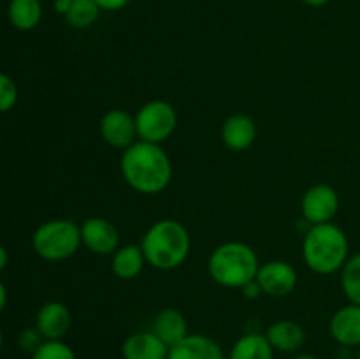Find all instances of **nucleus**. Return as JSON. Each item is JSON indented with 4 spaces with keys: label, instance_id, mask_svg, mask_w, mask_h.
<instances>
[{
    "label": "nucleus",
    "instance_id": "1",
    "mask_svg": "<svg viewBox=\"0 0 360 359\" xmlns=\"http://www.w3.org/2000/svg\"><path fill=\"white\" fill-rule=\"evenodd\" d=\"M120 171L132 190L144 196H157L171 183L172 162L162 144L137 139L123 150Z\"/></svg>",
    "mask_w": 360,
    "mask_h": 359
},
{
    "label": "nucleus",
    "instance_id": "2",
    "mask_svg": "<svg viewBox=\"0 0 360 359\" xmlns=\"http://www.w3.org/2000/svg\"><path fill=\"white\" fill-rule=\"evenodd\" d=\"M146 263L155 270L172 271L178 270L188 259L192 248L190 232L181 222L174 218H162L148 227L141 239Z\"/></svg>",
    "mask_w": 360,
    "mask_h": 359
},
{
    "label": "nucleus",
    "instance_id": "3",
    "mask_svg": "<svg viewBox=\"0 0 360 359\" xmlns=\"http://www.w3.org/2000/svg\"><path fill=\"white\" fill-rule=\"evenodd\" d=\"M350 259V241L334 222L309 225L302 238V260L316 275H334Z\"/></svg>",
    "mask_w": 360,
    "mask_h": 359
},
{
    "label": "nucleus",
    "instance_id": "4",
    "mask_svg": "<svg viewBox=\"0 0 360 359\" xmlns=\"http://www.w3.org/2000/svg\"><path fill=\"white\" fill-rule=\"evenodd\" d=\"M260 260L255 250L243 241H225L211 252L207 273L225 289H243L255 280Z\"/></svg>",
    "mask_w": 360,
    "mask_h": 359
},
{
    "label": "nucleus",
    "instance_id": "5",
    "mask_svg": "<svg viewBox=\"0 0 360 359\" xmlns=\"http://www.w3.org/2000/svg\"><path fill=\"white\" fill-rule=\"evenodd\" d=\"M32 246L41 259L49 263L70 259L83 246L81 225L69 218H53L35 229Z\"/></svg>",
    "mask_w": 360,
    "mask_h": 359
},
{
    "label": "nucleus",
    "instance_id": "6",
    "mask_svg": "<svg viewBox=\"0 0 360 359\" xmlns=\"http://www.w3.org/2000/svg\"><path fill=\"white\" fill-rule=\"evenodd\" d=\"M134 118H136L137 137L146 143H165L178 127V113L174 106L162 99H155L141 106Z\"/></svg>",
    "mask_w": 360,
    "mask_h": 359
},
{
    "label": "nucleus",
    "instance_id": "7",
    "mask_svg": "<svg viewBox=\"0 0 360 359\" xmlns=\"http://www.w3.org/2000/svg\"><path fill=\"white\" fill-rule=\"evenodd\" d=\"M340 211V194L327 183L309 187L301 199L302 220L309 225L333 222Z\"/></svg>",
    "mask_w": 360,
    "mask_h": 359
},
{
    "label": "nucleus",
    "instance_id": "8",
    "mask_svg": "<svg viewBox=\"0 0 360 359\" xmlns=\"http://www.w3.org/2000/svg\"><path fill=\"white\" fill-rule=\"evenodd\" d=\"M297 270L290 263L281 259L260 264L257 273V282L262 287V292L271 298H285L292 294L297 287Z\"/></svg>",
    "mask_w": 360,
    "mask_h": 359
},
{
    "label": "nucleus",
    "instance_id": "9",
    "mask_svg": "<svg viewBox=\"0 0 360 359\" xmlns=\"http://www.w3.org/2000/svg\"><path fill=\"white\" fill-rule=\"evenodd\" d=\"M81 225V241L95 256H112L120 248V232L111 220L90 217Z\"/></svg>",
    "mask_w": 360,
    "mask_h": 359
},
{
    "label": "nucleus",
    "instance_id": "10",
    "mask_svg": "<svg viewBox=\"0 0 360 359\" xmlns=\"http://www.w3.org/2000/svg\"><path fill=\"white\" fill-rule=\"evenodd\" d=\"M98 130H101V137L104 139V143L112 148H118V150H127L139 139L136 118L130 113L118 108L104 113L101 123H98Z\"/></svg>",
    "mask_w": 360,
    "mask_h": 359
},
{
    "label": "nucleus",
    "instance_id": "11",
    "mask_svg": "<svg viewBox=\"0 0 360 359\" xmlns=\"http://www.w3.org/2000/svg\"><path fill=\"white\" fill-rule=\"evenodd\" d=\"M72 326V313L62 301H48L35 315V327L44 340H63Z\"/></svg>",
    "mask_w": 360,
    "mask_h": 359
},
{
    "label": "nucleus",
    "instance_id": "12",
    "mask_svg": "<svg viewBox=\"0 0 360 359\" xmlns=\"http://www.w3.org/2000/svg\"><path fill=\"white\" fill-rule=\"evenodd\" d=\"M329 333L333 340L343 348L360 347V306L347 303L338 308L329 320Z\"/></svg>",
    "mask_w": 360,
    "mask_h": 359
},
{
    "label": "nucleus",
    "instance_id": "13",
    "mask_svg": "<svg viewBox=\"0 0 360 359\" xmlns=\"http://www.w3.org/2000/svg\"><path fill=\"white\" fill-rule=\"evenodd\" d=\"M167 359H227L214 338L202 333H190L169 348Z\"/></svg>",
    "mask_w": 360,
    "mask_h": 359
},
{
    "label": "nucleus",
    "instance_id": "14",
    "mask_svg": "<svg viewBox=\"0 0 360 359\" xmlns=\"http://www.w3.org/2000/svg\"><path fill=\"white\" fill-rule=\"evenodd\" d=\"M264 334L274 352H281V354H297L306 344L304 327L290 319L274 320Z\"/></svg>",
    "mask_w": 360,
    "mask_h": 359
},
{
    "label": "nucleus",
    "instance_id": "15",
    "mask_svg": "<svg viewBox=\"0 0 360 359\" xmlns=\"http://www.w3.org/2000/svg\"><path fill=\"white\" fill-rule=\"evenodd\" d=\"M257 125L252 116L245 113L231 115L221 127V141L232 151H245L255 143Z\"/></svg>",
    "mask_w": 360,
    "mask_h": 359
},
{
    "label": "nucleus",
    "instance_id": "16",
    "mask_svg": "<svg viewBox=\"0 0 360 359\" xmlns=\"http://www.w3.org/2000/svg\"><path fill=\"white\" fill-rule=\"evenodd\" d=\"M169 347L153 331H136L122 345L123 359H167Z\"/></svg>",
    "mask_w": 360,
    "mask_h": 359
},
{
    "label": "nucleus",
    "instance_id": "17",
    "mask_svg": "<svg viewBox=\"0 0 360 359\" xmlns=\"http://www.w3.org/2000/svg\"><path fill=\"white\" fill-rule=\"evenodd\" d=\"M151 331L167 345L169 348L172 345L179 344L185 336H188V322L186 317L179 312L178 308H164L155 315Z\"/></svg>",
    "mask_w": 360,
    "mask_h": 359
},
{
    "label": "nucleus",
    "instance_id": "18",
    "mask_svg": "<svg viewBox=\"0 0 360 359\" xmlns=\"http://www.w3.org/2000/svg\"><path fill=\"white\" fill-rule=\"evenodd\" d=\"M146 257H144L141 245H122L111 256V270L120 280H134L143 273L146 266Z\"/></svg>",
    "mask_w": 360,
    "mask_h": 359
},
{
    "label": "nucleus",
    "instance_id": "19",
    "mask_svg": "<svg viewBox=\"0 0 360 359\" xmlns=\"http://www.w3.org/2000/svg\"><path fill=\"white\" fill-rule=\"evenodd\" d=\"M227 359H274V348L266 334L248 331L232 344Z\"/></svg>",
    "mask_w": 360,
    "mask_h": 359
},
{
    "label": "nucleus",
    "instance_id": "20",
    "mask_svg": "<svg viewBox=\"0 0 360 359\" xmlns=\"http://www.w3.org/2000/svg\"><path fill=\"white\" fill-rule=\"evenodd\" d=\"M7 16H9L11 25L18 30H34L42 20L41 0H9Z\"/></svg>",
    "mask_w": 360,
    "mask_h": 359
},
{
    "label": "nucleus",
    "instance_id": "21",
    "mask_svg": "<svg viewBox=\"0 0 360 359\" xmlns=\"http://www.w3.org/2000/svg\"><path fill=\"white\" fill-rule=\"evenodd\" d=\"M101 7L94 0H72L69 13L65 14V21L72 28L84 30L90 28L101 16Z\"/></svg>",
    "mask_w": 360,
    "mask_h": 359
},
{
    "label": "nucleus",
    "instance_id": "22",
    "mask_svg": "<svg viewBox=\"0 0 360 359\" xmlns=\"http://www.w3.org/2000/svg\"><path fill=\"white\" fill-rule=\"evenodd\" d=\"M341 273V289L348 303L360 306V252L350 256Z\"/></svg>",
    "mask_w": 360,
    "mask_h": 359
},
{
    "label": "nucleus",
    "instance_id": "23",
    "mask_svg": "<svg viewBox=\"0 0 360 359\" xmlns=\"http://www.w3.org/2000/svg\"><path fill=\"white\" fill-rule=\"evenodd\" d=\"M32 359H77L76 352L63 340H46L37 351L32 354Z\"/></svg>",
    "mask_w": 360,
    "mask_h": 359
},
{
    "label": "nucleus",
    "instance_id": "24",
    "mask_svg": "<svg viewBox=\"0 0 360 359\" xmlns=\"http://www.w3.org/2000/svg\"><path fill=\"white\" fill-rule=\"evenodd\" d=\"M20 90L18 84L6 73H0V113H7L18 104Z\"/></svg>",
    "mask_w": 360,
    "mask_h": 359
},
{
    "label": "nucleus",
    "instance_id": "25",
    "mask_svg": "<svg viewBox=\"0 0 360 359\" xmlns=\"http://www.w3.org/2000/svg\"><path fill=\"white\" fill-rule=\"evenodd\" d=\"M44 341L46 340L42 338V334L39 333V329L35 326L25 327L20 333V336H18V345H20V348H23L25 352H30V354H34Z\"/></svg>",
    "mask_w": 360,
    "mask_h": 359
},
{
    "label": "nucleus",
    "instance_id": "26",
    "mask_svg": "<svg viewBox=\"0 0 360 359\" xmlns=\"http://www.w3.org/2000/svg\"><path fill=\"white\" fill-rule=\"evenodd\" d=\"M101 11H105V13H116V11H122L129 6L132 0H94Z\"/></svg>",
    "mask_w": 360,
    "mask_h": 359
},
{
    "label": "nucleus",
    "instance_id": "27",
    "mask_svg": "<svg viewBox=\"0 0 360 359\" xmlns=\"http://www.w3.org/2000/svg\"><path fill=\"white\" fill-rule=\"evenodd\" d=\"M241 291H243V294H245L246 299H257V298H260V296L264 294L262 287H260V284L257 282V278H255V280L250 282V284H246L245 287L241 289Z\"/></svg>",
    "mask_w": 360,
    "mask_h": 359
},
{
    "label": "nucleus",
    "instance_id": "28",
    "mask_svg": "<svg viewBox=\"0 0 360 359\" xmlns=\"http://www.w3.org/2000/svg\"><path fill=\"white\" fill-rule=\"evenodd\" d=\"M70 6H72V0H55V2H53V7H55L56 13L63 18H65V14L69 13Z\"/></svg>",
    "mask_w": 360,
    "mask_h": 359
},
{
    "label": "nucleus",
    "instance_id": "29",
    "mask_svg": "<svg viewBox=\"0 0 360 359\" xmlns=\"http://www.w3.org/2000/svg\"><path fill=\"white\" fill-rule=\"evenodd\" d=\"M7 263H9V253H7L6 246L0 245V271L6 270Z\"/></svg>",
    "mask_w": 360,
    "mask_h": 359
},
{
    "label": "nucleus",
    "instance_id": "30",
    "mask_svg": "<svg viewBox=\"0 0 360 359\" xmlns=\"http://www.w3.org/2000/svg\"><path fill=\"white\" fill-rule=\"evenodd\" d=\"M6 303H7V289L4 285V282L0 280V312L6 308Z\"/></svg>",
    "mask_w": 360,
    "mask_h": 359
},
{
    "label": "nucleus",
    "instance_id": "31",
    "mask_svg": "<svg viewBox=\"0 0 360 359\" xmlns=\"http://www.w3.org/2000/svg\"><path fill=\"white\" fill-rule=\"evenodd\" d=\"M329 2L330 0H302V4H306L308 7H323Z\"/></svg>",
    "mask_w": 360,
    "mask_h": 359
},
{
    "label": "nucleus",
    "instance_id": "32",
    "mask_svg": "<svg viewBox=\"0 0 360 359\" xmlns=\"http://www.w3.org/2000/svg\"><path fill=\"white\" fill-rule=\"evenodd\" d=\"M292 359H319L315 354H308V352H297Z\"/></svg>",
    "mask_w": 360,
    "mask_h": 359
},
{
    "label": "nucleus",
    "instance_id": "33",
    "mask_svg": "<svg viewBox=\"0 0 360 359\" xmlns=\"http://www.w3.org/2000/svg\"><path fill=\"white\" fill-rule=\"evenodd\" d=\"M2 345H4V336H2V331H0V351H2Z\"/></svg>",
    "mask_w": 360,
    "mask_h": 359
},
{
    "label": "nucleus",
    "instance_id": "34",
    "mask_svg": "<svg viewBox=\"0 0 360 359\" xmlns=\"http://www.w3.org/2000/svg\"><path fill=\"white\" fill-rule=\"evenodd\" d=\"M355 359H360V347L357 348V354H355Z\"/></svg>",
    "mask_w": 360,
    "mask_h": 359
}]
</instances>
